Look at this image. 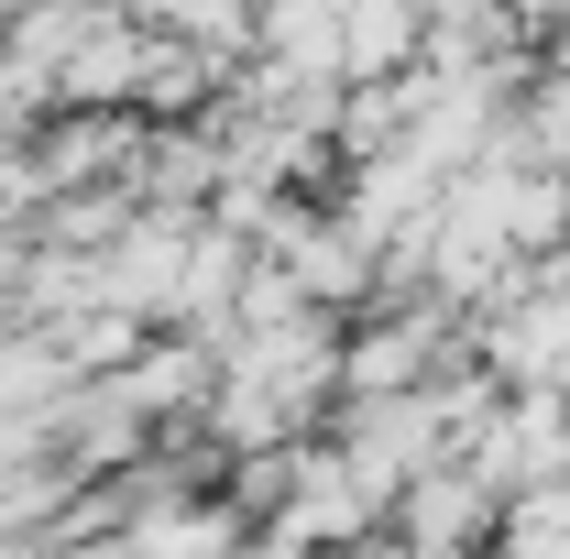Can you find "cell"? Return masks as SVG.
I'll list each match as a JSON object with an SVG mask.
<instances>
[{"instance_id": "1", "label": "cell", "mask_w": 570, "mask_h": 559, "mask_svg": "<svg viewBox=\"0 0 570 559\" xmlns=\"http://www.w3.org/2000/svg\"><path fill=\"white\" fill-rule=\"evenodd\" d=\"M428 33H439V0H341V77H352V88L417 77Z\"/></svg>"}, {"instance_id": "2", "label": "cell", "mask_w": 570, "mask_h": 559, "mask_svg": "<svg viewBox=\"0 0 570 559\" xmlns=\"http://www.w3.org/2000/svg\"><path fill=\"white\" fill-rule=\"evenodd\" d=\"M318 559H406L395 538H362V549H318Z\"/></svg>"}]
</instances>
